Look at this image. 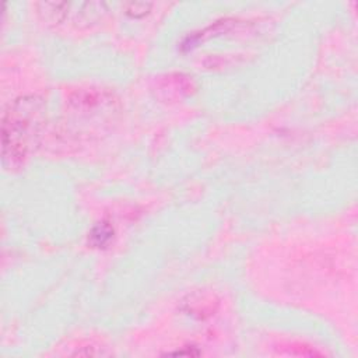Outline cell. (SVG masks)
<instances>
[{
    "label": "cell",
    "mask_w": 358,
    "mask_h": 358,
    "mask_svg": "<svg viewBox=\"0 0 358 358\" xmlns=\"http://www.w3.org/2000/svg\"><path fill=\"white\" fill-rule=\"evenodd\" d=\"M36 101L24 98L6 112L3 117V162L6 166L11 168L24 159L36 120Z\"/></svg>",
    "instance_id": "obj_1"
},
{
    "label": "cell",
    "mask_w": 358,
    "mask_h": 358,
    "mask_svg": "<svg viewBox=\"0 0 358 358\" xmlns=\"http://www.w3.org/2000/svg\"><path fill=\"white\" fill-rule=\"evenodd\" d=\"M110 235H112V229L106 224H101L96 228H94V231L91 234V238H92L94 245L101 248V246L108 243V241L110 239Z\"/></svg>",
    "instance_id": "obj_2"
}]
</instances>
